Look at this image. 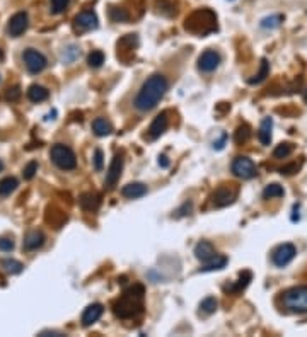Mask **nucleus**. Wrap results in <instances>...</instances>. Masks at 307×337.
<instances>
[{
  "mask_svg": "<svg viewBox=\"0 0 307 337\" xmlns=\"http://www.w3.org/2000/svg\"><path fill=\"white\" fill-rule=\"evenodd\" d=\"M167 91V78L161 73H154L143 82V86L138 91L137 97L133 101L135 109L138 112H148L159 104V101L164 97Z\"/></svg>",
  "mask_w": 307,
  "mask_h": 337,
  "instance_id": "f257e3e1",
  "label": "nucleus"
},
{
  "mask_svg": "<svg viewBox=\"0 0 307 337\" xmlns=\"http://www.w3.org/2000/svg\"><path fill=\"white\" fill-rule=\"evenodd\" d=\"M143 298H145V289L142 284H135L123 293V297L113 305V312L120 318H135L142 315L143 312Z\"/></svg>",
  "mask_w": 307,
  "mask_h": 337,
  "instance_id": "f03ea898",
  "label": "nucleus"
},
{
  "mask_svg": "<svg viewBox=\"0 0 307 337\" xmlns=\"http://www.w3.org/2000/svg\"><path fill=\"white\" fill-rule=\"evenodd\" d=\"M184 29L198 36H207L217 29V16L210 9H200L195 11L191 16L186 19Z\"/></svg>",
  "mask_w": 307,
  "mask_h": 337,
  "instance_id": "7ed1b4c3",
  "label": "nucleus"
},
{
  "mask_svg": "<svg viewBox=\"0 0 307 337\" xmlns=\"http://www.w3.org/2000/svg\"><path fill=\"white\" fill-rule=\"evenodd\" d=\"M282 307L290 313H307V286H294L282 294Z\"/></svg>",
  "mask_w": 307,
  "mask_h": 337,
  "instance_id": "20e7f679",
  "label": "nucleus"
},
{
  "mask_svg": "<svg viewBox=\"0 0 307 337\" xmlns=\"http://www.w3.org/2000/svg\"><path fill=\"white\" fill-rule=\"evenodd\" d=\"M50 158L58 168L62 171H73L77 167V158L75 153L72 152V148H68L67 145L57 143L53 145L50 150Z\"/></svg>",
  "mask_w": 307,
  "mask_h": 337,
  "instance_id": "39448f33",
  "label": "nucleus"
},
{
  "mask_svg": "<svg viewBox=\"0 0 307 337\" xmlns=\"http://www.w3.org/2000/svg\"><path fill=\"white\" fill-rule=\"evenodd\" d=\"M22 60H24L26 68H27V72H29V73L43 72V70L46 68V65H48V62H46L45 56L41 55L38 50H34V48H27L24 51V55H22Z\"/></svg>",
  "mask_w": 307,
  "mask_h": 337,
  "instance_id": "423d86ee",
  "label": "nucleus"
},
{
  "mask_svg": "<svg viewBox=\"0 0 307 337\" xmlns=\"http://www.w3.org/2000/svg\"><path fill=\"white\" fill-rule=\"evenodd\" d=\"M297 254V249L294 243H282V245H278L275 250H273L272 254V261L273 264L278 266V268H285L288 262L294 261V257Z\"/></svg>",
  "mask_w": 307,
  "mask_h": 337,
  "instance_id": "0eeeda50",
  "label": "nucleus"
},
{
  "mask_svg": "<svg viewBox=\"0 0 307 337\" xmlns=\"http://www.w3.org/2000/svg\"><path fill=\"white\" fill-rule=\"evenodd\" d=\"M232 172L234 176L241 177V179H253L256 176V165L254 162L248 157H236L232 162Z\"/></svg>",
  "mask_w": 307,
  "mask_h": 337,
  "instance_id": "6e6552de",
  "label": "nucleus"
},
{
  "mask_svg": "<svg viewBox=\"0 0 307 337\" xmlns=\"http://www.w3.org/2000/svg\"><path fill=\"white\" fill-rule=\"evenodd\" d=\"M122 171H123V157L116 153V155L113 157V160H111V163H109L108 172H106L104 184H106L108 189H113V187L116 186V182L120 181V176H122Z\"/></svg>",
  "mask_w": 307,
  "mask_h": 337,
  "instance_id": "1a4fd4ad",
  "label": "nucleus"
},
{
  "mask_svg": "<svg viewBox=\"0 0 307 337\" xmlns=\"http://www.w3.org/2000/svg\"><path fill=\"white\" fill-rule=\"evenodd\" d=\"M237 198V189L232 186H222L218 187V189L213 193L212 199H213V204L217 206V208H222V206H227V204H232L234 203V199Z\"/></svg>",
  "mask_w": 307,
  "mask_h": 337,
  "instance_id": "9d476101",
  "label": "nucleus"
},
{
  "mask_svg": "<svg viewBox=\"0 0 307 337\" xmlns=\"http://www.w3.org/2000/svg\"><path fill=\"white\" fill-rule=\"evenodd\" d=\"M218 63H220V55H218L215 50L203 51V53L200 55V58H198V68L205 73L213 72V70L218 67Z\"/></svg>",
  "mask_w": 307,
  "mask_h": 337,
  "instance_id": "9b49d317",
  "label": "nucleus"
},
{
  "mask_svg": "<svg viewBox=\"0 0 307 337\" xmlns=\"http://www.w3.org/2000/svg\"><path fill=\"white\" fill-rule=\"evenodd\" d=\"M27 26H29L27 14L26 12H17V14H14V16L11 17V21H9V32H11V36L17 37L27 29Z\"/></svg>",
  "mask_w": 307,
  "mask_h": 337,
  "instance_id": "f8f14e48",
  "label": "nucleus"
},
{
  "mask_svg": "<svg viewBox=\"0 0 307 337\" xmlns=\"http://www.w3.org/2000/svg\"><path fill=\"white\" fill-rule=\"evenodd\" d=\"M73 26H75L77 31H91L97 27V17L92 11H84L75 17L73 21Z\"/></svg>",
  "mask_w": 307,
  "mask_h": 337,
  "instance_id": "ddd939ff",
  "label": "nucleus"
},
{
  "mask_svg": "<svg viewBox=\"0 0 307 337\" xmlns=\"http://www.w3.org/2000/svg\"><path fill=\"white\" fill-rule=\"evenodd\" d=\"M138 45V39L135 34H127L123 36L122 39L118 41V56L123 60V62H127V53L133 55L135 48H137Z\"/></svg>",
  "mask_w": 307,
  "mask_h": 337,
  "instance_id": "4468645a",
  "label": "nucleus"
},
{
  "mask_svg": "<svg viewBox=\"0 0 307 337\" xmlns=\"http://www.w3.org/2000/svg\"><path fill=\"white\" fill-rule=\"evenodd\" d=\"M102 313H104V307L101 305V303H94V305H89L84 310L82 313V325L84 327H89L92 325L94 322H97L99 318L102 317Z\"/></svg>",
  "mask_w": 307,
  "mask_h": 337,
  "instance_id": "2eb2a0df",
  "label": "nucleus"
},
{
  "mask_svg": "<svg viewBox=\"0 0 307 337\" xmlns=\"http://www.w3.org/2000/svg\"><path fill=\"white\" fill-rule=\"evenodd\" d=\"M167 124H169V119H167V112H161L159 116H156V119L152 121L150 128H148V137L152 140L159 138L162 133L167 130Z\"/></svg>",
  "mask_w": 307,
  "mask_h": 337,
  "instance_id": "dca6fc26",
  "label": "nucleus"
},
{
  "mask_svg": "<svg viewBox=\"0 0 307 337\" xmlns=\"http://www.w3.org/2000/svg\"><path fill=\"white\" fill-rule=\"evenodd\" d=\"M215 256H217V254H215V247H213L212 243L207 242V240L198 242L197 247H195V257H197L198 261H202V262L210 261V259H213Z\"/></svg>",
  "mask_w": 307,
  "mask_h": 337,
  "instance_id": "f3484780",
  "label": "nucleus"
},
{
  "mask_svg": "<svg viewBox=\"0 0 307 337\" xmlns=\"http://www.w3.org/2000/svg\"><path fill=\"white\" fill-rule=\"evenodd\" d=\"M122 194L128 199H137L147 194V186L142 182H130L122 189Z\"/></svg>",
  "mask_w": 307,
  "mask_h": 337,
  "instance_id": "a211bd4d",
  "label": "nucleus"
},
{
  "mask_svg": "<svg viewBox=\"0 0 307 337\" xmlns=\"http://www.w3.org/2000/svg\"><path fill=\"white\" fill-rule=\"evenodd\" d=\"M45 243V235L40 230H32L24 238V249L26 250H38Z\"/></svg>",
  "mask_w": 307,
  "mask_h": 337,
  "instance_id": "6ab92c4d",
  "label": "nucleus"
},
{
  "mask_svg": "<svg viewBox=\"0 0 307 337\" xmlns=\"http://www.w3.org/2000/svg\"><path fill=\"white\" fill-rule=\"evenodd\" d=\"M27 97H29V101H32V102H43L50 97V92L46 87L34 83V86H31L29 89H27Z\"/></svg>",
  "mask_w": 307,
  "mask_h": 337,
  "instance_id": "aec40b11",
  "label": "nucleus"
},
{
  "mask_svg": "<svg viewBox=\"0 0 307 337\" xmlns=\"http://www.w3.org/2000/svg\"><path fill=\"white\" fill-rule=\"evenodd\" d=\"M92 131H94L97 137H108V135L113 133V126L104 118H96L92 121Z\"/></svg>",
  "mask_w": 307,
  "mask_h": 337,
  "instance_id": "412c9836",
  "label": "nucleus"
},
{
  "mask_svg": "<svg viewBox=\"0 0 307 337\" xmlns=\"http://www.w3.org/2000/svg\"><path fill=\"white\" fill-rule=\"evenodd\" d=\"M272 128H273V119L272 118H264L261 121V126H259V142L263 145H270L272 143Z\"/></svg>",
  "mask_w": 307,
  "mask_h": 337,
  "instance_id": "4be33fe9",
  "label": "nucleus"
},
{
  "mask_svg": "<svg viewBox=\"0 0 307 337\" xmlns=\"http://www.w3.org/2000/svg\"><path fill=\"white\" fill-rule=\"evenodd\" d=\"M79 203L86 212H92V209H97V206H99L101 199L97 194H92V193H86L81 196V199H79Z\"/></svg>",
  "mask_w": 307,
  "mask_h": 337,
  "instance_id": "5701e85b",
  "label": "nucleus"
},
{
  "mask_svg": "<svg viewBox=\"0 0 307 337\" xmlns=\"http://www.w3.org/2000/svg\"><path fill=\"white\" fill-rule=\"evenodd\" d=\"M225 264H227V257L225 256H215L213 259H210V261H207L205 262V266L200 271L202 273H210V271H218V269H222V268H225Z\"/></svg>",
  "mask_w": 307,
  "mask_h": 337,
  "instance_id": "b1692460",
  "label": "nucleus"
},
{
  "mask_svg": "<svg viewBox=\"0 0 307 337\" xmlns=\"http://www.w3.org/2000/svg\"><path fill=\"white\" fill-rule=\"evenodd\" d=\"M17 187V179L16 177H4L0 181V196H9L14 193Z\"/></svg>",
  "mask_w": 307,
  "mask_h": 337,
  "instance_id": "393cba45",
  "label": "nucleus"
},
{
  "mask_svg": "<svg viewBox=\"0 0 307 337\" xmlns=\"http://www.w3.org/2000/svg\"><path fill=\"white\" fill-rule=\"evenodd\" d=\"M0 266H2L4 269L7 271V273L11 274H19L22 269H24V266H22V262L16 261V259H4L0 262Z\"/></svg>",
  "mask_w": 307,
  "mask_h": 337,
  "instance_id": "a878e982",
  "label": "nucleus"
},
{
  "mask_svg": "<svg viewBox=\"0 0 307 337\" xmlns=\"http://www.w3.org/2000/svg\"><path fill=\"white\" fill-rule=\"evenodd\" d=\"M285 194V191H283V187L280 184H268L264 187L263 191V198L264 199H272V198H282V196Z\"/></svg>",
  "mask_w": 307,
  "mask_h": 337,
  "instance_id": "bb28decb",
  "label": "nucleus"
},
{
  "mask_svg": "<svg viewBox=\"0 0 307 337\" xmlns=\"http://www.w3.org/2000/svg\"><path fill=\"white\" fill-rule=\"evenodd\" d=\"M109 17L113 22H125L130 19V14L127 12V9L122 7H111L109 9Z\"/></svg>",
  "mask_w": 307,
  "mask_h": 337,
  "instance_id": "cd10ccee",
  "label": "nucleus"
},
{
  "mask_svg": "<svg viewBox=\"0 0 307 337\" xmlns=\"http://www.w3.org/2000/svg\"><path fill=\"white\" fill-rule=\"evenodd\" d=\"M292 152H294V145L285 142V143L277 145V148L273 150V157L275 158H287Z\"/></svg>",
  "mask_w": 307,
  "mask_h": 337,
  "instance_id": "c85d7f7f",
  "label": "nucleus"
},
{
  "mask_svg": "<svg viewBox=\"0 0 307 337\" xmlns=\"http://www.w3.org/2000/svg\"><path fill=\"white\" fill-rule=\"evenodd\" d=\"M268 73H270V65H268V62L266 60H261V67H259V72L254 75L253 78H249V83H259V82H263L264 78L268 77Z\"/></svg>",
  "mask_w": 307,
  "mask_h": 337,
  "instance_id": "c756f323",
  "label": "nucleus"
},
{
  "mask_svg": "<svg viewBox=\"0 0 307 337\" xmlns=\"http://www.w3.org/2000/svg\"><path fill=\"white\" fill-rule=\"evenodd\" d=\"M251 278H253V274H251L249 271H244V273H241V278H239V281H237V283L234 284V286H231V291L237 293V291H241V289H244V288L249 284Z\"/></svg>",
  "mask_w": 307,
  "mask_h": 337,
  "instance_id": "7c9ffc66",
  "label": "nucleus"
},
{
  "mask_svg": "<svg viewBox=\"0 0 307 337\" xmlns=\"http://www.w3.org/2000/svg\"><path fill=\"white\" fill-rule=\"evenodd\" d=\"M282 21H283V17L280 16V14H275V16L264 17L261 21V27L263 29H275V27L280 26Z\"/></svg>",
  "mask_w": 307,
  "mask_h": 337,
  "instance_id": "2f4dec72",
  "label": "nucleus"
},
{
  "mask_svg": "<svg viewBox=\"0 0 307 337\" xmlns=\"http://www.w3.org/2000/svg\"><path fill=\"white\" fill-rule=\"evenodd\" d=\"M87 63H89L91 68H99L102 63H104V53L102 51H92V53L87 56Z\"/></svg>",
  "mask_w": 307,
  "mask_h": 337,
  "instance_id": "473e14b6",
  "label": "nucleus"
},
{
  "mask_svg": "<svg viewBox=\"0 0 307 337\" xmlns=\"http://www.w3.org/2000/svg\"><path fill=\"white\" fill-rule=\"evenodd\" d=\"M251 137V128L248 124H243V126H239L237 128V131H236V135H234V140H236V143H244V142H248V138Z\"/></svg>",
  "mask_w": 307,
  "mask_h": 337,
  "instance_id": "72a5a7b5",
  "label": "nucleus"
},
{
  "mask_svg": "<svg viewBox=\"0 0 307 337\" xmlns=\"http://www.w3.org/2000/svg\"><path fill=\"white\" fill-rule=\"evenodd\" d=\"M217 300L213 298V297H207L203 300L202 303H200V308H202V312L203 313H207V315H210V313H213L217 310Z\"/></svg>",
  "mask_w": 307,
  "mask_h": 337,
  "instance_id": "f704fd0d",
  "label": "nucleus"
},
{
  "mask_svg": "<svg viewBox=\"0 0 307 337\" xmlns=\"http://www.w3.org/2000/svg\"><path fill=\"white\" fill-rule=\"evenodd\" d=\"M70 0H50V11L51 14H62L67 9Z\"/></svg>",
  "mask_w": 307,
  "mask_h": 337,
  "instance_id": "c9c22d12",
  "label": "nucleus"
},
{
  "mask_svg": "<svg viewBox=\"0 0 307 337\" xmlns=\"http://www.w3.org/2000/svg\"><path fill=\"white\" fill-rule=\"evenodd\" d=\"M36 172H38V163L32 160V162H29V163H27V165L24 167V171H22V176H24V179L29 181V179H32V177H34Z\"/></svg>",
  "mask_w": 307,
  "mask_h": 337,
  "instance_id": "e433bc0d",
  "label": "nucleus"
},
{
  "mask_svg": "<svg viewBox=\"0 0 307 337\" xmlns=\"http://www.w3.org/2000/svg\"><path fill=\"white\" fill-rule=\"evenodd\" d=\"M300 165H302V160L299 163L294 162V163H288V165H283L280 168V174L282 176H292V174H295V172H299Z\"/></svg>",
  "mask_w": 307,
  "mask_h": 337,
  "instance_id": "4c0bfd02",
  "label": "nucleus"
},
{
  "mask_svg": "<svg viewBox=\"0 0 307 337\" xmlns=\"http://www.w3.org/2000/svg\"><path fill=\"white\" fill-rule=\"evenodd\" d=\"M14 249V240L9 237H0V250L2 252H11Z\"/></svg>",
  "mask_w": 307,
  "mask_h": 337,
  "instance_id": "58836bf2",
  "label": "nucleus"
},
{
  "mask_svg": "<svg viewBox=\"0 0 307 337\" xmlns=\"http://www.w3.org/2000/svg\"><path fill=\"white\" fill-rule=\"evenodd\" d=\"M6 97L9 101H17L21 97V89L19 87H12V89H9L7 91V94H6Z\"/></svg>",
  "mask_w": 307,
  "mask_h": 337,
  "instance_id": "ea45409f",
  "label": "nucleus"
},
{
  "mask_svg": "<svg viewBox=\"0 0 307 337\" xmlns=\"http://www.w3.org/2000/svg\"><path fill=\"white\" fill-rule=\"evenodd\" d=\"M102 163H104V160H102V152L101 150H96L94 152V168L96 171H101Z\"/></svg>",
  "mask_w": 307,
  "mask_h": 337,
  "instance_id": "a19ab883",
  "label": "nucleus"
},
{
  "mask_svg": "<svg viewBox=\"0 0 307 337\" xmlns=\"http://www.w3.org/2000/svg\"><path fill=\"white\" fill-rule=\"evenodd\" d=\"M41 337H46V335H63L62 332H57V330H43L40 334Z\"/></svg>",
  "mask_w": 307,
  "mask_h": 337,
  "instance_id": "79ce46f5",
  "label": "nucleus"
},
{
  "mask_svg": "<svg viewBox=\"0 0 307 337\" xmlns=\"http://www.w3.org/2000/svg\"><path fill=\"white\" fill-rule=\"evenodd\" d=\"M159 165L162 167H169V162H167L166 157H159Z\"/></svg>",
  "mask_w": 307,
  "mask_h": 337,
  "instance_id": "37998d69",
  "label": "nucleus"
},
{
  "mask_svg": "<svg viewBox=\"0 0 307 337\" xmlns=\"http://www.w3.org/2000/svg\"><path fill=\"white\" fill-rule=\"evenodd\" d=\"M2 60H4V51L0 50V62H2Z\"/></svg>",
  "mask_w": 307,
  "mask_h": 337,
  "instance_id": "c03bdc74",
  "label": "nucleus"
},
{
  "mask_svg": "<svg viewBox=\"0 0 307 337\" xmlns=\"http://www.w3.org/2000/svg\"><path fill=\"white\" fill-rule=\"evenodd\" d=\"M2 168H4V163H2V160H0V171H2Z\"/></svg>",
  "mask_w": 307,
  "mask_h": 337,
  "instance_id": "a18cd8bd",
  "label": "nucleus"
},
{
  "mask_svg": "<svg viewBox=\"0 0 307 337\" xmlns=\"http://www.w3.org/2000/svg\"><path fill=\"white\" fill-rule=\"evenodd\" d=\"M305 102H307V91H305Z\"/></svg>",
  "mask_w": 307,
  "mask_h": 337,
  "instance_id": "49530a36",
  "label": "nucleus"
}]
</instances>
